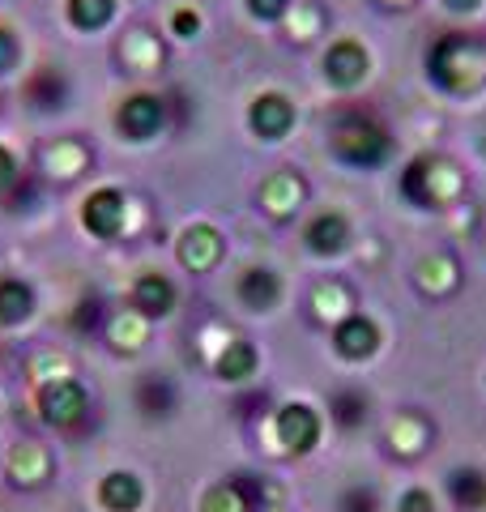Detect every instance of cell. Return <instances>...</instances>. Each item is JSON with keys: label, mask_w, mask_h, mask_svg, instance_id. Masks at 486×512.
<instances>
[{"label": "cell", "mask_w": 486, "mask_h": 512, "mask_svg": "<svg viewBox=\"0 0 486 512\" xmlns=\"http://www.w3.org/2000/svg\"><path fill=\"white\" fill-rule=\"evenodd\" d=\"M427 73L448 94H478L486 86V43L465 35V30H452V35L435 39Z\"/></svg>", "instance_id": "obj_1"}, {"label": "cell", "mask_w": 486, "mask_h": 512, "mask_svg": "<svg viewBox=\"0 0 486 512\" xmlns=\"http://www.w3.org/2000/svg\"><path fill=\"white\" fill-rule=\"evenodd\" d=\"M329 146L346 167H384L388 158H393L388 128H380L371 116H359V111H346V116L333 120Z\"/></svg>", "instance_id": "obj_2"}, {"label": "cell", "mask_w": 486, "mask_h": 512, "mask_svg": "<svg viewBox=\"0 0 486 512\" xmlns=\"http://www.w3.org/2000/svg\"><path fill=\"white\" fill-rule=\"evenodd\" d=\"M401 192L418 210H440V205L461 197V171L440 154H418L401 175Z\"/></svg>", "instance_id": "obj_3"}, {"label": "cell", "mask_w": 486, "mask_h": 512, "mask_svg": "<svg viewBox=\"0 0 486 512\" xmlns=\"http://www.w3.org/2000/svg\"><path fill=\"white\" fill-rule=\"evenodd\" d=\"M167 124H171L167 94H154V90H128L124 99L116 103V111H111V128H116L128 146H145V141H154Z\"/></svg>", "instance_id": "obj_4"}, {"label": "cell", "mask_w": 486, "mask_h": 512, "mask_svg": "<svg viewBox=\"0 0 486 512\" xmlns=\"http://www.w3.org/2000/svg\"><path fill=\"white\" fill-rule=\"evenodd\" d=\"M18 103L26 116H35V120H56L69 111L73 103V77L60 69V64L52 60H43L35 64L26 77H22V86H18Z\"/></svg>", "instance_id": "obj_5"}, {"label": "cell", "mask_w": 486, "mask_h": 512, "mask_svg": "<svg viewBox=\"0 0 486 512\" xmlns=\"http://www.w3.org/2000/svg\"><path fill=\"white\" fill-rule=\"evenodd\" d=\"M86 406H90V389L69 372L47 376V380L35 384V414H39V423H47V427H60V431L77 427L81 414H86Z\"/></svg>", "instance_id": "obj_6"}, {"label": "cell", "mask_w": 486, "mask_h": 512, "mask_svg": "<svg viewBox=\"0 0 486 512\" xmlns=\"http://www.w3.org/2000/svg\"><path fill=\"white\" fill-rule=\"evenodd\" d=\"M81 231L90 239H99V244H111V239L124 235V222H128V197L124 188L116 184H103V188H90L86 197H81Z\"/></svg>", "instance_id": "obj_7"}, {"label": "cell", "mask_w": 486, "mask_h": 512, "mask_svg": "<svg viewBox=\"0 0 486 512\" xmlns=\"http://www.w3.org/2000/svg\"><path fill=\"white\" fill-rule=\"evenodd\" d=\"M265 504H269V483L248 470L222 478V483H214L201 495V512H265Z\"/></svg>", "instance_id": "obj_8"}, {"label": "cell", "mask_w": 486, "mask_h": 512, "mask_svg": "<svg viewBox=\"0 0 486 512\" xmlns=\"http://www.w3.org/2000/svg\"><path fill=\"white\" fill-rule=\"evenodd\" d=\"M128 308L154 325V320H167L180 308V291H175V282L162 274V269H141L133 286H128Z\"/></svg>", "instance_id": "obj_9"}, {"label": "cell", "mask_w": 486, "mask_h": 512, "mask_svg": "<svg viewBox=\"0 0 486 512\" xmlns=\"http://www.w3.org/2000/svg\"><path fill=\"white\" fill-rule=\"evenodd\" d=\"M273 436L290 457H307L320 444V414L307 402H286L273 414Z\"/></svg>", "instance_id": "obj_10"}, {"label": "cell", "mask_w": 486, "mask_h": 512, "mask_svg": "<svg viewBox=\"0 0 486 512\" xmlns=\"http://www.w3.org/2000/svg\"><path fill=\"white\" fill-rule=\"evenodd\" d=\"M133 406L145 423H167L180 410V384L167 372H141L133 384Z\"/></svg>", "instance_id": "obj_11"}, {"label": "cell", "mask_w": 486, "mask_h": 512, "mask_svg": "<svg viewBox=\"0 0 486 512\" xmlns=\"http://www.w3.org/2000/svg\"><path fill=\"white\" fill-rule=\"evenodd\" d=\"M222 252H226V244L209 222H192V227L175 239V261H180L188 274H209V269H218Z\"/></svg>", "instance_id": "obj_12"}, {"label": "cell", "mask_w": 486, "mask_h": 512, "mask_svg": "<svg viewBox=\"0 0 486 512\" xmlns=\"http://www.w3.org/2000/svg\"><path fill=\"white\" fill-rule=\"evenodd\" d=\"M248 128L261 141H282L295 133V103L286 99V94L278 90H265V94H256L252 107H248Z\"/></svg>", "instance_id": "obj_13"}, {"label": "cell", "mask_w": 486, "mask_h": 512, "mask_svg": "<svg viewBox=\"0 0 486 512\" xmlns=\"http://www.w3.org/2000/svg\"><path fill=\"white\" fill-rule=\"evenodd\" d=\"M5 470H9V483L22 487V491H35L52 478V453L39 444V440H22L9 448L5 457Z\"/></svg>", "instance_id": "obj_14"}, {"label": "cell", "mask_w": 486, "mask_h": 512, "mask_svg": "<svg viewBox=\"0 0 486 512\" xmlns=\"http://www.w3.org/2000/svg\"><path fill=\"white\" fill-rule=\"evenodd\" d=\"M376 346H380V329H376V320L371 316H342L333 325V350L342 355L346 363H363L376 355Z\"/></svg>", "instance_id": "obj_15"}, {"label": "cell", "mask_w": 486, "mask_h": 512, "mask_svg": "<svg viewBox=\"0 0 486 512\" xmlns=\"http://www.w3.org/2000/svg\"><path fill=\"white\" fill-rule=\"evenodd\" d=\"M39 312L35 282L22 274H0V329H22Z\"/></svg>", "instance_id": "obj_16"}, {"label": "cell", "mask_w": 486, "mask_h": 512, "mask_svg": "<svg viewBox=\"0 0 486 512\" xmlns=\"http://www.w3.org/2000/svg\"><path fill=\"white\" fill-rule=\"evenodd\" d=\"M94 500L103 512H141L145 508V483L133 470H107L94 487Z\"/></svg>", "instance_id": "obj_17"}, {"label": "cell", "mask_w": 486, "mask_h": 512, "mask_svg": "<svg viewBox=\"0 0 486 512\" xmlns=\"http://www.w3.org/2000/svg\"><path fill=\"white\" fill-rule=\"evenodd\" d=\"M324 77L337 90H354L367 77V47L359 39H337L324 52Z\"/></svg>", "instance_id": "obj_18"}, {"label": "cell", "mask_w": 486, "mask_h": 512, "mask_svg": "<svg viewBox=\"0 0 486 512\" xmlns=\"http://www.w3.org/2000/svg\"><path fill=\"white\" fill-rule=\"evenodd\" d=\"M235 299L248 312H273L282 303V278L269 265H248L235 282Z\"/></svg>", "instance_id": "obj_19"}, {"label": "cell", "mask_w": 486, "mask_h": 512, "mask_svg": "<svg viewBox=\"0 0 486 512\" xmlns=\"http://www.w3.org/2000/svg\"><path fill=\"white\" fill-rule=\"evenodd\" d=\"M303 197H307V184H303V175H295V171H273L269 180L261 184V205H265V214H273V218H290L299 210Z\"/></svg>", "instance_id": "obj_20"}, {"label": "cell", "mask_w": 486, "mask_h": 512, "mask_svg": "<svg viewBox=\"0 0 486 512\" xmlns=\"http://www.w3.org/2000/svg\"><path fill=\"white\" fill-rule=\"evenodd\" d=\"M350 244V222L346 214H316L303 227V248L312 256H337Z\"/></svg>", "instance_id": "obj_21"}, {"label": "cell", "mask_w": 486, "mask_h": 512, "mask_svg": "<svg viewBox=\"0 0 486 512\" xmlns=\"http://www.w3.org/2000/svg\"><path fill=\"white\" fill-rule=\"evenodd\" d=\"M256 367H261V350H256L252 342H243V338H231L218 355H214V376L222 384H243V380H252L256 376Z\"/></svg>", "instance_id": "obj_22"}, {"label": "cell", "mask_w": 486, "mask_h": 512, "mask_svg": "<svg viewBox=\"0 0 486 512\" xmlns=\"http://www.w3.org/2000/svg\"><path fill=\"white\" fill-rule=\"evenodd\" d=\"M120 13V0H64V18L77 35H99L116 22Z\"/></svg>", "instance_id": "obj_23"}, {"label": "cell", "mask_w": 486, "mask_h": 512, "mask_svg": "<svg viewBox=\"0 0 486 512\" xmlns=\"http://www.w3.org/2000/svg\"><path fill=\"white\" fill-rule=\"evenodd\" d=\"M120 60H124L137 77H145V73H154L158 64H162V43H158L145 26H137V30H128V35L120 39Z\"/></svg>", "instance_id": "obj_24"}, {"label": "cell", "mask_w": 486, "mask_h": 512, "mask_svg": "<svg viewBox=\"0 0 486 512\" xmlns=\"http://www.w3.org/2000/svg\"><path fill=\"white\" fill-rule=\"evenodd\" d=\"M329 414H333V427L337 431H359L371 414V402L363 389H337L329 397Z\"/></svg>", "instance_id": "obj_25"}, {"label": "cell", "mask_w": 486, "mask_h": 512, "mask_svg": "<svg viewBox=\"0 0 486 512\" xmlns=\"http://www.w3.org/2000/svg\"><path fill=\"white\" fill-rule=\"evenodd\" d=\"M448 495H452V504H457V508H469V512L486 508V474L478 466L452 470L448 474Z\"/></svg>", "instance_id": "obj_26"}, {"label": "cell", "mask_w": 486, "mask_h": 512, "mask_svg": "<svg viewBox=\"0 0 486 512\" xmlns=\"http://www.w3.org/2000/svg\"><path fill=\"white\" fill-rule=\"evenodd\" d=\"M418 286H423L427 295H448V291H457V282H461V269L452 256H423V265H418Z\"/></svg>", "instance_id": "obj_27"}, {"label": "cell", "mask_w": 486, "mask_h": 512, "mask_svg": "<svg viewBox=\"0 0 486 512\" xmlns=\"http://www.w3.org/2000/svg\"><path fill=\"white\" fill-rule=\"evenodd\" d=\"M111 325V303L107 295H81L77 299V308H73V329L77 333H86V338H94V333H107Z\"/></svg>", "instance_id": "obj_28"}, {"label": "cell", "mask_w": 486, "mask_h": 512, "mask_svg": "<svg viewBox=\"0 0 486 512\" xmlns=\"http://www.w3.org/2000/svg\"><path fill=\"white\" fill-rule=\"evenodd\" d=\"M427 440H431V427H427V419H418V414H405V419H397L393 431H388V444H393L401 457H418L427 448Z\"/></svg>", "instance_id": "obj_29"}, {"label": "cell", "mask_w": 486, "mask_h": 512, "mask_svg": "<svg viewBox=\"0 0 486 512\" xmlns=\"http://www.w3.org/2000/svg\"><path fill=\"white\" fill-rule=\"evenodd\" d=\"M43 197H47V184H43V175H35V171H22L18 180H13V188L5 192V210H13V214H30L35 205H43Z\"/></svg>", "instance_id": "obj_30"}, {"label": "cell", "mask_w": 486, "mask_h": 512, "mask_svg": "<svg viewBox=\"0 0 486 512\" xmlns=\"http://www.w3.org/2000/svg\"><path fill=\"white\" fill-rule=\"evenodd\" d=\"M150 338V320H141L133 308H128V316H111V325H107V342L120 350H141V342Z\"/></svg>", "instance_id": "obj_31"}, {"label": "cell", "mask_w": 486, "mask_h": 512, "mask_svg": "<svg viewBox=\"0 0 486 512\" xmlns=\"http://www.w3.org/2000/svg\"><path fill=\"white\" fill-rule=\"evenodd\" d=\"M312 308H316L320 320H333V325H337L342 316H350V291L342 282H324V286H316Z\"/></svg>", "instance_id": "obj_32"}, {"label": "cell", "mask_w": 486, "mask_h": 512, "mask_svg": "<svg viewBox=\"0 0 486 512\" xmlns=\"http://www.w3.org/2000/svg\"><path fill=\"white\" fill-rule=\"evenodd\" d=\"M201 26H205V22H201V9H192V5H175V9H171V35H175V39H184V43L197 39Z\"/></svg>", "instance_id": "obj_33"}, {"label": "cell", "mask_w": 486, "mask_h": 512, "mask_svg": "<svg viewBox=\"0 0 486 512\" xmlns=\"http://www.w3.org/2000/svg\"><path fill=\"white\" fill-rule=\"evenodd\" d=\"M22 64V39H18V30L0 22V77L13 73Z\"/></svg>", "instance_id": "obj_34"}, {"label": "cell", "mask_w": 486, "mask_h": 512, "mask_svg": "<svg viewBox=\"0 0 486 512\" xmlns=\"http://www.w3.org/2000/svg\"><path fill=\"white\" fill-rule=\"evenodd\" d=\"M337 512H380V500L371 487H346L342 500H337Z\"/></svg>", "instance_id": "obj_35"}, {"label": "cell", "mask_w": 486, "mask_h": 512, "mask_svg": "<svg viewBox=\"0 0 486 512\" xmlns=\"http://www.w3.org/2000/svg\"><path fill=\"white\" fill-rule=\"evenodd\" d=\"M243 5H248V13L261 18V22H282L295 0H243Z\"/></svg>", "instance_id": "obj_36"}, {"label": "cell", "mask_w": 486, "mask_h": 512, "mask_svg": "<svg viewBox=\"0 0 486 512\" xmlns=\"http://www.w3.org/2000/svg\"><path fill=\"white\" fill-rule=\"evenodd\" d=\"M22 175V163H18V154H13L5 141H0V197H5V192L13 188V180H18Z\"/></svg>", "instance_id": "obj_37"}, {"label": "cell", "mask_w": 486, "mask_h": 512, "mask_svg": "<svg viewBox=\"0 0 486 512\" xmlns=\"http://www.w3.org/2000/svg\"><path fill=\"white\" fill-rule=\"evenodd\" d=\"M397 512H435V495H431V491H423V487H410V491L401 495Z\"/></svg>", "instance_id": "obj_38"}, {"label": "cell", "mask_w": 486, "mask_h": 512, "mask_svg": "<svg viewBox=\"0 0 486 512\" xmlns=\"http://www.w3.org/2000/svg\"><path fill=\"white\" fill-rule=\"evenodd\" d=\"M444 5H448L452 13H474V9L482 5V0H444Z\"/></svg>", "instance_id": "obj_39"}, {"label": "cell", "mask_w": 486, "mask_h": 512, "mask_svg": "<svg viewBox=\"0 0 486 512\" xmlns=\"http://www.w3.org/2000/svg\"><path fill=\"white\" fill-rule=\"evenodd\" d=\"M384 9H405V5H414V0H380Z\"/></svg>", "instance_id": "obj_40"}]
</instances>
